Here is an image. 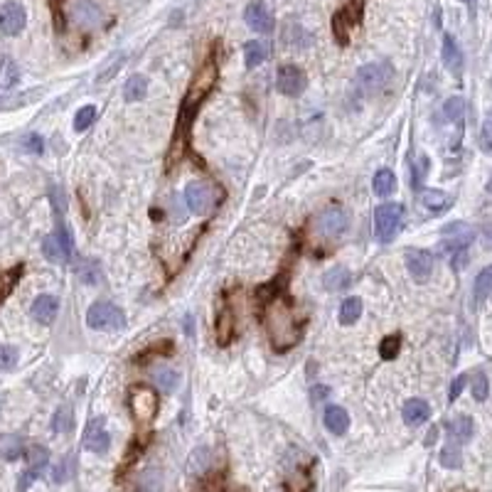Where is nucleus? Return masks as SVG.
<instances>
[{"label": "nucleus", "instance_id": "obj_10", "mask_svg": "<svg viewBox=\"0 0 492 492\" xmlns=\"http://www.w3.org/2000/svg\"><path fill=\"white\" fill-rule=\"evenodd\" d=\"M362 20V8L360 3H347L343 10H338L333 18V33H335V40H338L340 45L350 42V30L355 28L357 23Z\"/></svg>", "mask_w": 492, "mask_h": 492}, {"label": "nucleus", "instance_id": "obj_27", "mask_svg": "<svg viewBox=\"0 0 492 492\" xmlns=\"http://www.w3.org/2000/svg\"><path fill=\"white\" fill-rule=\"evenodd\" d=\"M394 188H396V175H394V170L389 168H382L379 173L374 175V180H372V190L379 197H389L394 193Z\"/></svg>", "mask_w": 492, "mask_h": 492}, {"label": "nucleus", "instance_id": "obj_49", "mask_svg": "<svg viewBox=\"0 0 492 492\" xmlns=\"http://www.w3.org/2000/svg\"><path fill=\"white\" fill-rule=\"evenodd\" d=\"M69 465H71V458L62 460V463L57 465V468H55V483H62V480L69 478Z\"/></svg>", "mask_w": 492, "mask_h": 492}, {"label": "nucleus", "instance_id": "obj_25", "mask_svg": "<svg viewBox=\"0 0 492 492\" xmlns=\"http://www.w3.org/2000/svg\"><path fill=\"white\" fill-rule=\"evenodd\" d=\"M473 431H475L473 418L465 416V413L455 416L453 421L448 423V433H450V438H453L455 443H468L470 438H473Z\"/></svg>", "mask_w": 492, "mask_h": 492}, {"label": "nucleus", "instance_id": "obj_54", "mask_svg": "<svg viewBox=\"0 0 492 492\" xmlns=\"http://www.w3.org/2000/svg\"><path fill=\"white\" fill-rule=\"evenodd\" d=\"M488 193L492 195V180H490V183H488Z\"/></svg>", "mask_w": 492, "mask_h": 492}, {"label": "nucleus", "instance_id": "obj_2", "mask_svg": "<svg viewBox=\"0 0 492 492\" xmlns=\"http://www.w3.org/2000/svg\"><path fill=\"white\" fill-rule=\"evenodd\" d=\"M217 59L210 57L200 69L195 71L193 81L188 86V94H185L183 103H180V113H178V123H175V133H173V141H170V155H168V163H175L180 155L188 150V141H190V131H193V123H195V116H197V108L202 106L207 96L212 94L217 84Z\"/></svg>", "mask_w": 492, "mask_h": 492}, {"label": "nucleus", "instance_id": "obj_16", "mask_svg": "<svg viewBox=\"0 0 492 492\" xmlns=\"http://www.w3.org/2000/svg\"><path fill=\"white\" fill-rule=\"evenodd\" d=\"M244 20L253 33H261V35L273 33V28H276L273 15L268 13V8L263 3H248L246 10H244Z\"/></svg>", "mask_w": 492, "mask_h": 492}, {"label": "nucleus", "instance_id": "obj_46", "mask_svg": "<svg viewBox=\"0 0 492 492\" xmlns=\"http://www.w3.org/2000/svg\"><path fill=\"white\" fill-rule=\"evenodd\" d=\"M480 148H483L485 153H492V111L488 113V118H485V123H483V133H480Z\"/></svg>", "mask_w": 492, "mask_h": 492}, {"label": "nucleus", "instance_id": "obj_47", "mask_svg": "<svg viewBox=\"0 0 492 492\" xmlns=\"http://www.w3.org/2000/svg\"><path fill=\"white\" fill-rule=\"evenodd\" d=\"M23 148H25V150H30V153L38 155V153H42V150H45V141L38 136V133H30V136H25V138H23Z\"/></svg>", "mask_w": 492, "mask_h": 492}, {"label": "nucleus", "instance_id": "obj_33", "mask_svg": "<svg viewBox=\"0 0 492 492\" xmlns=\"http://www.w3.org/2000/svg\"><path fill=\"white\" fill-rule=\"evenodd\" d=\"M20 453H23V441H20V436H3L0 438V458L18 460Z\"/></svg>", "mask_w": 492, "mask_h": 492}, {"label": "nucleus", "instance_id": "obj_9", "mask_svg": "<svg viewBox=\"0 0 492 492\" xmlns=\"http://www.w3.org/2000/svg\"><path fill=\"white\" fill-rule=\"evenodd\" d=\"M276 86L283 96H300L308 86V79H305V71L295 64H283L278 67L276 71Z\"/></svg>", "mask_w": 492, "mask_h": 492}, {"label": "nucleus", "instance_id": "obj_19", "mask_svg": "<svg viewBox=\"0 0 492 492\" xmlns=\"http://www.w3.org/2000/svg\"><path fill=\"white\" fill-rule=\"evenodd\" d=\"M30 313H33V318L38 320L40 325H52L57 313H59V303H57L55 295H38V298L33 300Z\"/></svg>", "mask_w": 492, "mask_h": 492}, {"label": "nucleus", "instance_id": "obj_11", "mask_svg": "<svg viewBox=\"0 0 492 492\" xmlns=\"http://www.w3.org/2000/svg\"><path fill=\"white\" fill-rule=\"evenodd\" d=\"M475 239V231L470 229L463 222H450V224L443 227V239L441 246L443 251H465Z\"/></svg>", "mask_w": 492, "mask_h": 492}, {"label": "nucleus", "instance_id": "obj_36", "mask_svg": "<svg viewBox=\"0 0 492 492\" xmlns=\"http://www.w3.org/2000/svg\"><path fill=\"white\" fill-rule=\"evenodd\" d=\"M168 357V355H173V343L170 340H165V343H155V345H150L146 352H141V355L136 357V362H141V365H148L153 357Z\"/></svg>", "mask_w": 492, "mask_h": 492}, {"label": "nucleus", "instance_id": "obj_1", "mask_svg": "<svg viewBox=\"0 0 492 492\" xmlns=\"http://www.w3.org/2000/svg\"><path fill=\"white\" fill-rule=\"evenodd\" d=\"M258 286V300H263L261 325L266 330V338L276 352H288L303 340V320H300L295 303L286 295L283 288Z\"/></svg>", "mask_w": 492, "mask_h": 492}, {"label": "nucleus", "instance_id": "obj_45", "mask_svg": "<svg viewBox=\"0 0 492 492\" xmlns=\"http://www.w3.org/2000/svg\"><path fill=\"white\" fill-rule=\"evenodd\" d=\"M18 365V350L10 345H0V370H13Z\"/></svg>", "mask_w": 492, "mask_h": 492}, {"label": "nucleus", "instance_id": "obj_41", "mask_svg": "<svg viewBox=\"0 0 492 492\" xmlns=\"http://www.w3.org/2000/svg\"><path fill=\"white\" fill-rule=\"evenodd\" d=\"M23 268H25L23 263H18V266H13V268H10V271L3 276V283H0V300L8 298V293L13 291V286L20 281V276H23Z\"/></svg>", "mask_w": 492, "mask_h": 492}, {"label": "nucleus", "instance_id": "obj_13", "mask_svg": "<svg viewBox=\"0 0 492 492\" xmlns=\"http://www.w3.org/2000/svg\"><path fill=\"white\" fill-rule=\"evenodd\" d=\"M47 460H50L47 448H42V445H33V448H28V470H25L23 478H20L18 492H25V490L30 488V485L35 483V480L40 478V473L45 470Z\"/></svg>", "mask_w": 492, "mask_h": 492}, {"label": "nucleus", "instance_id": "obj_29", "mask_svg": "<svg viewBox=\"0 0 492 492\" xmlns=\"http://www.w3.org/2000/svg\"><path fill=\"white\" fill-rule=\"evenodd\" d=\"M20 81V69L10 57L0 59V89H13Z\"/></svg>", "mask_w": 492, "mask_h": 492}, {"label": "nucleus", "instance_id": "obj_53", "mask_svg": "<svg viewBox=\"0 0 492 492\" xmlns=\"http://www.w3.org/2000/svg\"><path fill=\"white\" fill-rule=\"evenodd\" d=\"M475 3H478V0H468V5H470V10H475Z\"/></svg>", "mask_w": 492, "mask_h": 492}, {"label": "nucleus", "instance_id": "obj_14", "mask_svg": "<svg viewBox=\"0 0 492 492\" xmlns=\"http://www.w3.org/2000/svg\"><path fill=\"white\" fill-rule=\"evenodd\" d=\"M406 268L413 281L426 283L433 273V253L426 251V248H411L406 253Z\"/></svg>", "mask_w": 492, "mask_h": 492}, {"label": "nucleus", "instance_id": "obj_35", "mask_svg": "<svg viewBox=\"0 0 492 492\" xmlns=\"http://www.w3.org/2000/svg\"><path fill=\"white\" fill-rule=\"evenodd\" d=\"M71 426H74V413H71V408L69 406H59V411L55 413V421H52L55 433H69Z\"/></svg>", "mask_w": 492, "mask_h": 492}, {"label": "nucleus", "instance_id": "obj_34", "mask_svg": "<svg viewBox=\"0 0 492 492\" xmlns=\"http://www.w3.org/2000/svg\"><path fill=\"white\" fill-rule=\"evenodd\" d=\"M155 384L160 387L163 391H173L175 387H178V382H180V374L175 370H170V367H163V370H155Z\"/></svg>", "mask_w": 492, "mask_h": 492}, {"label": "nucleus", "instance_id": "obj_44", "mask_svg": "<svg viewBox=\"0 0 492 492\" xmlns=\"http://www.w3.org/2000/svg\"><path fill=\"white\" fill-rule=\"evenodd\" d=\"M286 488L291 492H308L310 488H313V480H310L308 473H300V475H293V478H288Z\"/></svg>", "mask_w": 492, "mask_h": 492}, {"label": "nucleus", "instance_id": "obj_24", "mask_svg": "<svg viewBox=\"0 0 492 492\" xmlns=\"http://www.w3.org/2000/svg\"><path fill=\"white\" fill-rule=\"evenodd\" d=\"M268 57H271V45L263 42V40H251V42L244 45V62H246L248 69L261 67Z\"/></svg>", "mask_w": 492, "mask_h": 492}, {"label": "nucleus", "instance_id": "obj_37", "mask_svg": "<svg viewBox=\"0 0 492 492\" xmlns=\"http://www.w3.org/2000/svg\"><path fill=\"white\" fill-rule=\"evenodd\" d=\"M399 350H401V338H399V335H387V338L379 343V357L387 362L396 360Z\"/></svg>", "mask_w": 492, "mask_h": 492}, {"label": "nucleus", "instance_id": "obj_32", "mask_svg": "<svg viewBox=\"0 0 492 492\" xmlns=\"http://www.w3.org/2000/svg\"><path fill=\"white\" fill-rule=\"evenodd\" d=\"M475 303H483L488 295H492V266L483 268V271L478 273V278H475Z\"/></svg>", "mask_w": 492, "mask_h": 492}, {"label": "nucleus", "instance_id": "obj_28", "mask_svg": "<svg viewBox=\"0 0 492 492\" xmlns=\"http://www.w3.org/2000/svg\"><path fill=\"white\" fill-rule=\"evenodd\" d=\"M421 202H423V207L426 210H431V212H443V210H448L450 207V197L441 193V190H423L421 193Z\"/></svg>", "mask_w": 492, "mask_h": 492}, {"label": "nucleus", "instance_id": "obj_52", "mask_svg": "<svg viewBox=\"0 0 492 492\" xmlns=\"http://www.w3.org/2000/svg\"><path fill=\"white\" fill-rule=\"evenodd\" d=\"M315 396H328V389H315Z\"/></svg>", "mask_w": 492, "mask_h": 492}, {"label": "nucleus", "instance_id": "obj_8", "mask_svg": "<svg viewBox=\"0 0 492 492\" xmlns=\"http://www.w3.org/2000/svg\"><path fill=\"white\" fill-rule=\"evenodd\" d=\"M42 253H45V258L52 261V263H67V261H69L71 253H74V241H71L69 229L59 224V229H57L55 234L45 236Z\"/></svg>", "mask_w": 492, "mask_h": 492}, {"label": "nucleus", "instance_id": "obj_43", "mask_svg": "<svg viewBox=\"0 0 492 492\" xmlns=\"http://www.w3.org/2000/svg\"><path fill=\"white\" fill-rule=\"evenodd\" d=\"M490 394V384H488V377H485V372H478L473 379V396L475 401H485Z\"/></svg>", "mask_w": 492, "mask_h": 492}, {"label": "nucleus", "instance_id": "obj_7", "mask_svg": "<svg viewBox=\"0 0 492 492\" xmlns=\"http://www.w3.org/2000/svg\"><path fill=\"white\" fill-rule=\"evenodd\" d=\"M347 229H350V214L340 207H330L315 217V231L323 239H340Z\"/></svg>", "mask_w": 492, "mask_h": 492}, {"label": "nucleus", "instance_id": "obj_21", "mask_svg": "<svg viewBox=\"0 0 492 492\" xmlns=\"http://www.w3.org/2000/svg\"><path fill=\"white\" fill-rule=\"evenodd\" d=\"M71 18L79 28H96L101 23V8L91 0H79L71 10Z\"/></svg>", "mask_w": 492, "mask_h": 492}, {"label": "nucleus", "instance_id": "obj_12", "mask_svg": "<svg viewBox=\"0 0 492 492\" xmlns=\"http://www.w3.org/2000/svg\"><path fill=\"white\" fill-rule=\"evenodd\" d=\"M25 23H28V13H25V8L20 3H5L3 8H0V33L3 35H10V38H15V35H20L25 30Z\"/></svg>", "mask_w": 492, "mask_h": 492}, {"label": "nucleus", "instance_id": "obj_15", "mask_svg": "<svg viewBox=\"0 0 492 492\" xmlns=\"http://www.w3.org/2000/svg\"><path fill=\"white\" fill-rule=\"evenodd\" d=\"M108 445H111V436H108L106 426H103V418H91L84 428V448L89 453H106Z\"/></svg>", "mask_w": 492, "mask_h": 492}, {"label": "nucleus", "instance_id": "obj_51", "mask_svg": "<svg viewBox=\"0 0 492 492\" xmlns=\"http://www.w3.org/2000/svg\"><path fill=\"white\" fill-rule=\"evenodd\" d=\"M62 3H64V0H50V5H52V10H55V13H59Z\"/></svg>", "mask_w": 492, "mask_h": 492}, {"label": "nucleus", "instance_id": "obj_48", "mask_svg": "<svg viewBox=\"0 0 492 492\" xmlns=\"http://www.w3.org/2000/svg\"><path fill=\"white\" fill-rule=\"evenodd\" d=\"M465 384H468V377H465V374L455 377V379H453V384H450V394H448V396H450V401H455V399L460 396V391L465 389Z\"/></svg>", "mask_w": 492, "mask_h": 492}, {"label": "nucleus", "instance_id": "obj_39", "mask_svg": "<svg viewBox=\"0 0 492 492\" xmlns=\"http://www.w3.org/2000/svg\"><path fill=\"white\" fill-rule=\"evenodd\" d=\"M460 463H463V458H460V448L455 445V441H450L441 450V465H443V468L455 470V468H460Z\"/></svg>", "mask_w": 492, "mask_h": 492}, {"label": "nucleus", "instance_id": "obj_4", "mask_svg": "<svg viewBox=\"0 0 492 492\" xmlns=\"http://www.w3.org/2000/svg\"><path fill=\"white\" fill-rule=\"evenodd\" d=\"M86 325L91 330H123L126 328V315L118 305L108 303V300H96L86 310Z\"/></svg>", "mask_w": 492, "mask_h": 492}, {"label": "nucleus", "instance_id": "obj_6", "mask_svg": "<svg viewBox=\"0 0 492 492\" xmlns=\"http://www.w3.org/2000/svg\"><path fill=\"white\" fill-rule=\"evenodd\" d=\"M391 79V64L389 62H370V64L360 67L357 69V86L367 94H374V91L384 89Z\"/></svg>", "mask_w": 492, "mask_h": 492}, {"label": "nucleus", "instance_id": "obj_17", "mask_svg": "<svg viewBox=\"0 0 492 492\" xmlns=\"http://www.w3.org/2000/svg\"><path fill=\"white\" fill-rule=\"evenodd\" d=\"M236 335V318H234V308L229 303H222L219 310H217V345L227 347L234 340Z\"/></svg>", "mask_w": 492, "mask_h": 492}, {"label": "nucleus", "instance_id": "obj_22", "mask_svg": "<svg viewBox=\"0 0 492 492\" xmlns=\"http://www.w3.org/2000/svg\"><path fill=\"white\" fill-rule=\"evenodd\" d=\"M323 421H325V426H328L330 433L343 436V433H347V428H350V413H347L343 406L330 404V406H325Z\"/></svg>", "mask_w": 492, "mask_h": 492}, {"label": "nucleus", "instance_id": "obj_50", "mask_svg": "<svg viewBox=\"0 0 492 492\" xmlns=\"http://www.w3.org/2000/svg\"><path fill=\"white\" fill-rule=\"evenodd\" d=\"M123 62H126V55H118V57H116V62H113V67H108V69H106V74H101V76H98V84H101V81H108V79H111V76L116 74V71H118V67H121Z\"/></svg>", "mask_w": 492, "mask_h": 492}, {"label": "nucleus", "instance_id": "obj_5", "mask_svg": "<svg viewBox=\"0 0 492 492\" xmlns=\"http://www.w3.org/2000/svg\"><path fill=\"white\" fill-rule=\"evenodd\" d=\"M404 222V207L396 205V202H387V205H379L374 210V234L379 241L389 244V241L396 236L399 227Z\"/></svg>", "mask_w": 492, "mask_h": 492}, {"label": "nucleus", "instance_id": "obj_40", "mask_svg": "<svg viewBox=\"0 0 492 492\" xmlns=\"http://www.w3.org/2000/svg\"><path fill=\"white\" fill-rule=\"evenodd\" d=\"M463 111H465V101L460 96H453L445 101L443 106V118L445 121H460L463 118Z\"/></svg>", "mask_w": 492, "mask_h": 492}, {"label": "nucleus", "instance_id": "obj_18", "mask_svg": "<svg viewBox=\"0 0 492 492\" xmlns=\"http://www.w3.org/2000/svg\"><path fill=\"white\" fill-rule=\"evenodd\" d=\"M185 202H188L190 210L202 214L205 210H210L214 200H212V190L207 188L205 183H190L188 188H185Z\"/></svg>", "mask_w": 492, "mask_h": 492}, {"label": "nucleus", "instance_id": "obj_20", "mask_svg": "<svg viewBox=\"0 0 492 492\" xmlns=\"http://www.w3.org/2000/svg\"><path fill=\"white\" fill-rule=\"evenodd\" d=\"M401 416L406 426H421L431 418V406H428L426 399H408L401 408Z\"/></svg>", "mask_w": 492, "mask_h": 492}, {"label": "nucleus", "instance_id": "obj_23", "mask_svg": "<svg viewBox=\"0 0 492 492\" xmlns=\"http://www.w3.org/2000/svg\"><path fill=\"white\" fill-rule=\"evenodd\" d=\"M443 64L448 67L450 74L458 76L460 71H463V52H460L458 42L453 40V35H443Z\"/></svg>", "mask_w": 492, "mask_h": 492}, {"label": "nucleus", "instance_id": "obj_31", "mask_svg": "<svg viewBox=\"0 0 492 492\" xmlns=\"http://www.w3.org/2000/svg\"><path fill=\"white\" fill-rule=\"evenodd\" d=\"M362 315V300L360 298H347L343 305H340V315L338 320L343 325H355Z\"/></svg>", "mask_w": 492, "mask_h": 492}, {"label": "nucleus", "instance_id": "obj_26", "mask_svg": "<svg viewBox=\"0 0 492 492\" xmlns=\"http://www.w3.org/2000/svg\"><path fill=\"white\" fill-rule=\"evenodd\" d=\"M323 283L328 291H345V288H350V283H352V273L343 266H335L323 276Z\"/></svg>", "mask_w": 492, "mask_h": 492}, {"label": "nucleus", "instance_id": "obj_42", "mask_svg": "<svg viewBox=\"0 0 492 492\" xmlns=\"http://www.w3.org/2000/svg\"><path fill=\"white\" fill-rule=\"evenodd\" d=\"M79 278H81L84 283H89V286H98V283H101V268H98V263H96V261L81 263Z\"/></svg>", "mask_w": 492, "mask_h": 492}, {"label": "nucleus", "instance_id": "obj_30", "mask_svg": "<svg viewBox=\"0 0 492 492\" xmlns=\"http://www.w3.org/2000/svg\"><path fill=\"white\" fill-rule=\"evenodd\" d=\"M146 91H148V79L136 74L126 81V86H123V98H126V101H141V98L146 96Z\"/></svg>", "mask_w": 492, "mask_h": 492}, {"label": "nucleus", "instance_id": "obj_3", "mask_svg": "<svg viewBox=\"0 0 492 492\" xmlns=\"http://www.w3.org/2000/svg\"><path fill=\"white\" fill-rule=\"evenodd\" d=\"M160 396L153 387L146 384H133L128 389V408H131V416L138 426H150L153 418L158 416Z\"/></svg>", "mask_w": 492, "mask_h": 492}, {"label": "nucleus", "instance_id": "obj_38", "mask_svg": "<svg viewBox=\"0 0 492 492\" xmlns=\"http://www.w3.org/2000/svg\"><path fill=\"white\" fill-rule=\"evenodd\" d=\"M94 121H96V106H81L74 116V131L84 133Z\"/></svg>", "mask_w": 492, "mask_h": 492}]
</instances>
